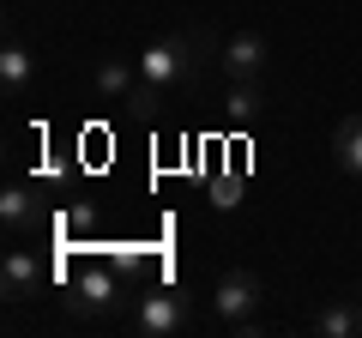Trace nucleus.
Here are the masks:
<instances>
[{
    "label": "nucleus",
    "instance_id": "13",
    "mask_svg": "<svg viewBox=\"0 0 362 338\" xmlns=\"http://www.w3.org/2000/svg\"><path fill=\"white\" fill-rule=\"evenodd\" d=\"M206 199L218 211H230V206H242V175H230V169H218V175H211L206 182Z\"/></svg>",
    "mask_w": 362,
    "mask_h": 338
},
{
    "label": "nucleus",
    "instance_id": "9",
    "mask_svg": "<svg viewBox=\"0 0 362 338\" xmlns=\"http://www.w3.org/2000/svg\"><path fill=\"white\" fill-rule=\"evenodd\" d=\"M314 332L320 338H362V296L350 290V296L326 302V308L314 314Z\"/></svg>",
    "mask_w": 362,
    "mask_h": 338
},
{
    "label": "nucleus",
    "instance_id": "2",
    "mask_svg": "<svg viewBox=\"0 0 362 338\" xmlns=\"http://www.w3.org/2000/svg\"><path fill=\"white\" fill-rule=\"evenodd\" d=\"M211 308L230 326H254L259 308H266V284H259L254 272H242V266H230V272L218 278V290H211Z\"/></svg>",
    "mask_w": 362,
    "mask_h": 338
},
{
    "label": "nucleus",
    "instance_id": "6",
    "mask_svg": "<svg viewBox=\"0 0 362 338\" xmlns=\"http://www.w3.org/2000/svg\"><path fill=\"white\" fill-rule=\"evenodd\" d=\"M42 284H49V266H42L30 247H13L6 266H0V290H6V302H30Z\"/></svg>",
    "mask_w": 362,
    "mask_h": 338
},
{
    "label": "nucleus",
    "instance_id": "1",
    "mask_svg": "<svg viewBox=\"0 0 362 338\" xmlns=\"http://www.w3.org/2000/svg\"><path fill=\"white\" fill-rule=\"evenodd\" d=\"M206 49H211L206 37H157V42H145V54H139V78L163 97L169 85L194 78V66L206 61Z\"/></svg>",
    "mask_w": 362,
    "mask_h": 338
},
{
    "label": "nucleus",
    "instance_id": "5",
    "mask_svg": "<svg viewBox=\"0 0 362 338\" xmlns=\"http://www.w3.org/2000/svg\"><path fill=\"white\" fill-rule=\"evenodd\" d=\"M218 61L230 78H259L272 66V42L259 37V30H235L230 42H218Z\"/></svg>",
    "mask_w": 362,
    "mask_h": 338
},
{
    "label": "nucleus",
    "instance_id": "4",
    "mask_svg": "<svg viewBox=\"0 0 362 338\" xmlns=\"http://www.w3.org/2000/svg\"><path fill=\"white\" fill-rule=\"evenodd\" d=\"M115 296H121V272H115V266H85V272L66 284V308L90 314V320L115 308Z\"/></svg>",
    "mask_w": 362,
    "mask_h": 338
},
{
    "label": "nucleus",
    "instance_id": "8",
    "mask_svg": "<svg viewBox=\"0 0 362 338\" xmlns=\"http://www.w3.org/2000/svg\"><path fill=\"white\" fill-rule=\"evenodd\" d=\"M223 121H230V127H254V121H266V85H259V78H230Z\"/></svg>",
    "mask_w": 362,
    "mask_h": 338
},
{
    "label": "nucleus",
    "instance_id": "12",
    "mask_svg": "<svg viewBox=\"0 0 362 338\" xmlns=\"http://www.w3.org/2000/svg\"><path fill=\"white\" fill-rule=\"evenodd\" d=\"M0 223L13 235H30L37 230V194H30V187H6V194H0Z\"/></svg>",
    "mask_w": 362,
    "mask_h": 338
},
{
    "label": "nucleus",
    "instance_id": "11",
    "mask_svg": "<svg viewBox=\"0 0 362 338\" xmlns=\"http://www.w3.org/2000/svg\"><path fill=\"white\" fill-rule=\"evenodd\" d=\"M332 163L362 182V115H344V121L332 127Z\"/></svg>",
    "mask_w": 362,
    "mask_h": 338
},
{
    "label": "nucleus",
    "instance_id": "3",
    "mask_svg": "<svg viewBox=\"0 0 362 338\" xmlns=\"http://www.w3.org/2000/svg\"><path fill=\"white\" fill-rule=\"evenodd\" d=\"M187 320H194V308H187L181 290H151V296L139 302V314H133V332L139 338H175Z\"/></svg>",
    "mask_w": 362,
    "mask_h": 338
},
{
    "label": "nucleus",
    "instance_id": "7",
    "mask_svg": "<svg viewBox=\"0 0 362 338\" xmlns=\"http://www.w3.org/2000/svg\"><path fill=\"white\" fill-rule=\"evenodd\" d=\"M133 91H139V61L103 54V61H97V97H103V103H127Z\"/></svg>",
    "mask_w": 362,
    "mask_h": 338
},
{
    "label": "nucleus",
    "instance_id": "14",
    "mask_svg": "<svg viewBox=\"0 0 362 338\" xmlns=\"http://www.w3.org/2000/svg\"><path fill=\"white\" fill-rule=\"evenodd\" d=\"M356 296H362V284H356Z\"/></svg>",
    "mask_w": 362,
    "mask_h": 338
},
{
    "label": "nucleus",
    "instance_id": "10",
    "mask_svg": "<svg viewBox=\"0 0 362 338\" xmlns=\"http://www.w3.org/2000/svg\"><path fill=\"white\" fill-rule=\"evenodd\" d=\"M30 78H37V54H30L25 42H6V49H0V85H6V97H25Z\"/></svg>",
    "mask_w": 362,
    "mask_h": 338
}]
</instances>
